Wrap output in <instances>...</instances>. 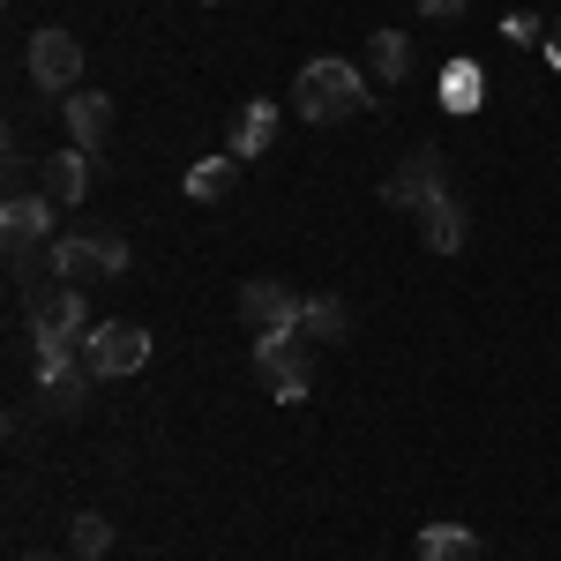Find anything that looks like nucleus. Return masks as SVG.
I'll list each match as a JSON object with an SVG mask.
<instances>
[{"mask_svg":"<svg viewBox=\"0 0 561 561\" xmlns=\"http://www.w3.org/2000/svg\"><path fill=\"white\" fill-rule=\"evenodd\" d=\"M293 113L300 121H345V113H367V76L352 60H307L300 83H293Z\"/></svg>","mask_w":561,"mask_h":561,"instance_id":"nucleus-1","label":"nucleus"},{"mask_svg":"<svg viewBox=\"0 0 561 561\" xmlns=\"http://www.w3.org/2000/svg\"><path fill=\"white\" fill-rule=\"evenodd\" d=\"M255 375L270 382V397H277V404H300L307 389H314L307 337H300V330H270V337H255Z\"/></svg>","mask_w":561,"mask_h":561,"instance_id":"nucleus-2","label":"nucleus"},{"mask_svg":"<svg viewBox=\"0 0 561 561\" xmlns=\"http://www.w3.org/2000/svg\"><path fill=\"white\" fill-rule=\"evenodd\" d=\"M83 367L98 375V382L142 375V367H150V330H142V322H90V337H83Z\"/></svg>","mask_w":561,"mask_h":561,"instance_id":"nucleus-3","label":"nucleus"},{"mask_svg":"<svg viewBox=\"0 0 561 561\" xmlns=\"http://www.w3.org/2000/svg\"><path fill=\"white\" fill-rule=\"evenodd\" d=\"M98 389V375L83 367V345H45L38 352V397H45V412H83V397Z\"/></svg>","mask_w":561,"mask_h":561,"instance_id":"nucleus-4","label":"nucleus"},{"mask_svg":"<svg viewBox=\"0 0 561 561\" xmlns=\"http://www.w3.org/2000/svg\"><path fill=\"white\" fill-rule=\"evenodd\" d=\"M31 337L45 345H83L90 337V307H83V285H45L31 300Z\"/></svg>","mask_w":561,"mask_h":561,"instance_id":"nucleus-5","label":"nucleus"},{"mask_svg":"<svg viewBox=\"0 0 561 561\" xmlns=\"http://www.w3.org/2000/svg\"><path fill=\"white\" fill-rule=\"evenodd\" d=\"M23 68H31V83L38 90H68L83 83V45H76V31H38L31 38V53H23Z\"/></svg>","mask_w":561,"mask_h":561,"instance_id":"nucleus-6","label":"nucleus"},{"mask_svg":"<svg viewBox=\"0 0 561 561\" xmlns=\"http://www.w3.org/2000/svg\"><path fill=\"white\" fill-rule=\"evenodd\" d=\"M442 187H449V180H442V150H434V142H420V150H412V158L382 180V203H389V210H412V217H420Z\"/></svg>","mask_w":561,"mask_h":561,"instance_id":"nucleus-7","label":"nucleus"},{"mask_svg":"<svg viewBox=\"0 0 561 561\" xmlns=\"http://www.w3.org/2000/svg\"><path fill=\"white\" fill-rule=\"evenodd\" d=\"M300 314H307V293L277 285V277H255V285H240V322H248L255 337H270V330H300Z\"/></svg>","mask_w":561,"mask_h":561,"instance_id":"nucleus-8","label":"nucleus"},{"mask_svg":"<svg viewBox=\"0 0 561 561\" xmlns=\"http://www.w3.org/2000/svg\"><path fill=\"white\" fill-rule=\"evenodd\" d=\"M53 210H60V203H53L45 187L8 195V203H0V240H8V255H15V248H38V240H53Z\"/></svg>","mask_w":561,"mask_h":561,"instance_id":"nucleus-9","label":"nucleus"},{"mask_svg":"<svg viewBox=\"0 0 561 561\" xmlns=\"http://www.w3.org/2000/svg\"><path fill=\"white\" fill-rule=\"evenodd\" d=\"M60 121H68V142H76V150H105V135H113V98H105V90H68Z\"/></svg>","mask_w":561,"mask_h":561,"instance_id":"nucleus-10","label":"nucleus"},{"mask_svg":"<svg viewBox=\"0 0 561 561\" xmlns=\"http://www.w3.org/2000/svg\"><path fill=\"white\" fill-rule=\"evenodd\" d=\"M45 262H53V285H90V277H105L98 232H60V240L45 248Z\"/></svg>","mask_w":561,"mask_h":561,"instance_id":"nucleus-11","label":"nucleus"},{"mask_svg":"<svg viewBox=\"0 0 561 561\" xmlns=\"http://www.w3.org/2000/svg\"><path fill=\"white\" fill-rule=\"evenodd\" d=\"M38 187L60 203V210H76V203L90 195V150H76V142H68V150H53V158H45V173H38Z\"/></svg>","mask_w":561,"mask_h":561,"instance_id":"nucleus-12","label":"nucleus"},{"mask_svg":"<svg viewBox=\"0 0 561 561\" xmlns=\"http://www.w3.org/2000/svg\"><path fill=\"white\" fill-rule=\"evenodd\" d=\"M277 121H285V105H277V98H248V105H240V121H232V158H262V150L277 142Z\"/></svg>","mask_w":561,"mask_h":561,"instance_id":"nucleus-13","label":"nucleus"},{"mask_svg":"<svg viewBox=\"0 0 561 561\" xmlns=\"http://www.w3.org/2000/svg\"><path fill=\"white\" fill-rule=\"evenodd\" d=\"M465 232H472V225H465V203L442 187L427 210H420V240H427L434 255H457V248H465Z\"/></svg>","mask_w":561,"mask_h":561,"instance_id":"nucleus-14","label":"nucleus"},{"mask_svg":"<svg viewBox=\"0 0 561 561\" xmlns=\"http://www.w3.org/2000/svg\"><path fill=\"white\" fill-rule=\"evenodd\" d=\"M345 330H352V307L337 293H307V314H300L307 345H345Z\"/></svg>","mask_w":561,"mask_h":561,"instance_id":"nucleus-15","label":"nucleus"},{"mask_svg":"<svg viewBox=\"0 0 561 561\" xmlns=\"http://www.w3.org/2000/svg\"><path fill=\"white\" fill-rule=\"evenodd\" d=\"M367 68H375V83H404L412 76V38L404 31H375L367 38Z\"/></svg>","mask_w":561,"mask_h":561,"instance_id":"nucleus-16","label":"nucleus"},{"mask_svg":"<svg viewBox=\"0 0 561 561\" xmlns=\"http://www.w3.org/2000/svg\"><path fill=\"white\" fill-rule=\"evenodd\" d=\"M232 180H240V158H232V150H225V158H195V165H187V195H195V203H225Z\"/></svg>","mask_w":561,"mask_h":561,"instance_id":"nucleus-17","label":"nucleus"},{"mask_svg":"<svg viewBox=\"0 0 561 561\" xmlns=\"http://www.w3.org/2000/svg\"><path fill=\"white\" fill-rule=\"evenodd\" d=\"M420 561H479V539L465 524H420Z\"/></svg>","mask_w":561,"mask_h":561,"instance_id":"nucleus-18","label":"nucleus"},{"mask_svg":"<svg viewBox=\"0 0 561 561\" xmlns=\"http://www.w3.org/2000/svg\"><path fill=\"white\" fill-rule=\"evenodd\" d=\"M479 98H486V76H479L472 60H449L442 68V105L449 113H479Z\"/></svg>","mask_w":561,"mask_h":561,"instance_id":"nucleus-19","label":"nucleus"},{"mask_svg":"<svg viewBox=\"0 0 561 561\" xmlns=\"http://www.w3.org/2000/svg\"><path fill=\"white\" fill-rule=\"evenodd\" d=\"M68 554H76V561H98V554H113V524L98 517V510H83V517L68 524Z\"/></svg>","mask_w":561,"mask_h":561,"instance_id":"nucleus-20","label":"nucleus"},{"mask_svg":"<svg viewBox=\"0 0 561 561\" xmlns=\"http://www.w3.org/2000/svg\"><path fill=\"white\" fill-rule=\"evenodd\" d=\"M98 255H105V277H121L128 270V240L121 232H98Z\"/></svg>","mask_w":561,"mask_h":561,"instance_id":"nucleus-21","label":"nucleus"},{"mask_svg":"<svg viewBox=\"0 0 561 561\" xmlns=\"http://www.w3.org/2000/svg\"><path fill=\"white\" fill-rule=\"evenodd\" d=\"M502 31H510V38H517V45H531V38H547V31H554V23H539V15H510V23H502Z\"/></svg>","mask_w":561,"mask_h":561,"instance_id":"nucleus-22","label":"nucleus"},{"mask_svg":"<svg viewBox=\"0 0 561 561\" xmlns=\"http://www.w3.org/2000/svg\"><path fill=\"white\" fill-rule=\"evenodd\" d=\"M420 15L427 23H449V15H465V0H420Z\"/></svg>","mask_w":561,"mask_h":561,"instance_id":"nucleus-23","label":"nucleus"},{"mask_svg":"<svg viewBox=\"0 0 561 561\" xmlns=\"http://www.w3.org/2000/svg\"><path fill=\"white\" fill-rule=\"evenodd\" d=\"M547 60L561 68V15H554V31H547Z\"/></svg>","mask_w":561,"mask_h":561,"instance_id":"nucleus-24","label":"nucleus"},{"mask_svg":"<svg viewBox=\"0 0 561 561\" xmlns=\"http://www.w3.org/2000/svg\"><path fill=\"white\" fill-rule=\"evenodd\" d=\"M23 561H76V554H23Z\"/></svg>","mask_w":561,"mask_h":561,"instance_id":"nucleus-25","label":"nucleus"},{"mask_svg":"<svg viewBox=\"0 0 561 561\" xmlns=\"http://www.w3.org/2000/svg\"><path fill=\"white\" fill-rule=\"evenodd\" d=\"M210 8H217V0H210Z\"/></svg>","mask_w":561,"mask_h":561,"instance_id":"nucleus-26","label":"nucleus"}]
</instances>
